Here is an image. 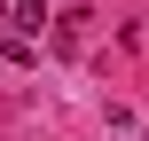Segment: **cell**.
Listing matches in <instances>:
<instances>
[{
  "label": "cell",
  "mask_w": 149,
  "mask_h": 141,
  "mask_svg": "<svg viewBox=\"0 0 149 141\" xmlns=\"http://www.w3.org/2000/svg\"><path fill=\"white\" fill-rule=\"evenodd\" d=\"M8 24H16V39H39V24H47V0H8Z\"/></svg>",
  "instance_id": "1"
},
{
  "label": "cell",
  "mask_w": 149,
  "mask_h": 141,
  "mask_svg": "<svg viewBox=\"0 0 149 141\" xmlns=\"http://www.w3.org/2000/svg\"><path fill=\"white\" fill-rule=\"evenodd\" d=\"M86 24H94V16H79V8H71V16L55 24V47H63V55H79V47H86Z\"/></svg>",
  "instance_id": "2"
}]
</instances>
